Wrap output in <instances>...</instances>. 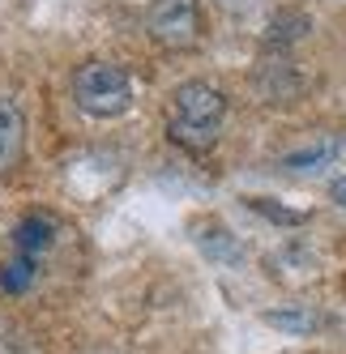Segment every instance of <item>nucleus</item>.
<instances>
[{
	"mask_svg": "<svg viewBox=\"0 0 346 354\" xmlns=\"http://www.w3.org/2000/svg\"><path fill=\"white\" fill-rule=\"evenodd\" d=\"M56 239V222L47 218V214H30V218H21L17 222V231H13V248H17V257H26L39 265V257L47 248H52Z\"/></svg>",
	"mask_w": 346,
	"mask_h": 354,
	"instance_id": "5",
	"label": "nucleus"
},
{
	"mask_svg": "<svg viewBox=\"0 0 346 354\" xmlns=\"http://www.w3.org/2000/svg\"><path fill=\"white\" fill-rule=\"evenodd\" d=\"M145 30L167 52H188L201 39V13L197 0H150L145 5Z\"/></svg>",
	"mask_w": 346,
	"mask_h": 354,
	"instance_id": "3",
	"label": "nucleus"
},
{
	"mask_svg": "<svg viewBox=\"0 0 346 354\" xmlns=\"http://www.w3.org/2000/svg\"><path fill=\"white\" fill-rule=\"evenodd\" d=\"M329 196L338 201V205L346 209V180H334V188H329Z\"/></svg>",
	"mask_w": 346,
	"mask_h": 354,
	"instance_id": "7",
	"label": "nucleus"
},
{
	"mask_svg": "<svg viewBox=\"0 0 346 354\" xmlns=\"http://www.w3.org/2000/svg\"><path fill=\"white\" fill-rule=\"evenodd\" d=\"M26 154V111L13 94H0V175H9Z\"/></svg>",
	"mask_w": 346,
	"mask_h": 354,
	"instance_id": "4",
	"label": "nucleus"
},
{
	"mask_svg": "<svg viewBox=\"0 0 346 354\" xmlns=\"http://www.w3.org/2000/svg\"><path fill=\"white\" fill-rule=\"evenodd\" d=\"M73 98L94 120H116L133 107V82L129 73L111 60H86L73 73Z\"/></svg>",
	"mask_w": 346,
	"mask_h": 354,
	"instance_id": "2",
	"label": "nucleus"
},
{
	"mask_svg": "<svg viewBox=\"0 0 346 354\" xmlns=\"http://www.w3.org/2000/svg\"><path fill=\"white\" fill-rule=\"evenodd\" d=\"M222 115H227V98L210 82H184L167 103V137L188 154H206L222 137Z\"/></svg>",
	"mask_w": 346,
	"mask_h": 354,
	"instance_id": "1",
	"label": "nucleus"
},
{
	"mask_svg": "<svg viewBox=\"0 0 346 354\" xmlns=\"http://www.w3.org/2000/svg\"><path fill=\"white\" fill-rule=\"evenodd\" d=\"M30 282H35V261H26V257H13L5 265V273H0V286H5L9 295H21Z\"/></svg>",
	"mask_w": 346,
	"mask_h": 354,
	"instance_id": "6",
	"label": "nucleus"
}]
</instances>
